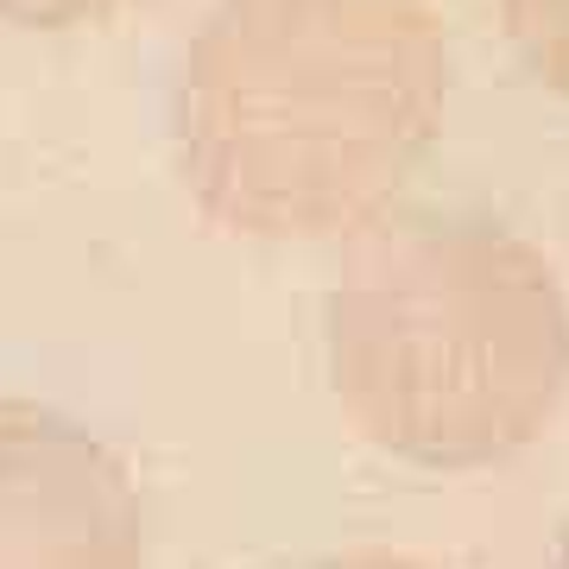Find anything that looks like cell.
Here are the masks:
<instances>
[{
	"instance_id": "cell-2",
	"label": "cell",
	"mask_w": 569,
	"mask_h": 569,
	"mask_svg": "<svg viewBox=\"0 0 569 569\" xmlns=\"http://www.w3.org/2000/svg\"><path fill=\"white\" fill-rule=\"evenodd\" d=\"M512 13H519V39L545 63V77L569 89V0H512Z\"/></svg>"
},
{
	"instance_id": "cell-3",
	"label": "cell",
	"mask_w": 569,
	"mask_h": 569,
	"mask_svg": "<svg viewBox=\"0 0 569 569\" xmlns=\"http://www.w3.org/2000/svg\"><path fill=\"white\" fill-rule=\"evenodd\" d=\"M323 569H418V563H399V557H348V563H323Z\"/></svg>"
},
{
	"instance_id": "cell-1",
	"label": "cell",
	"mask_w": 569,
	"mask_h": 569,
	"mask_svg": "<svg viewBox=\"0 0 569 569\" xmlns=\"http://www.w3.org/2000/svg\"><path fill=\"white\" fill-rule=\"evenodd\" d=\"M0 569H140L127 488L89 443L0 425Z\"/></svg>"
}]
</instances>
